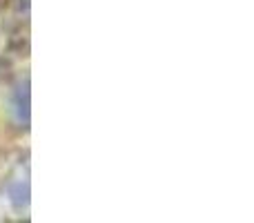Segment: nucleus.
I'll list each match as a JSON object with an SVG mask.
<instances>
[{"label":"nucleus","mask_w":254,"mask_h":223,"mask_svg":"<svg viewBox=\"0 0 254 223\" xmlns=\"http://www.w3.org/2000/svg\"><path fill=\"white\" fill-rule=\"evenodd\" d=\"M0 199L13 215H27L31 203V181H29V161L22 158L4 174L0 183Z\"/></svg>","instance_id":"nucleus-1"},{"label":"nucleus","mask_w":254,"mask_h":223,"mask_svg":"<svg viewBox=\"0 0 254 223\" xmlns=\"http://www.w3.org/2000/svg\"><path fill=\"white\" fill-rule=\"evenodd\" d=\"M7 114L16 130L27 132L31 123V92H29V76H20L11 85L7 94Z\"/></svg>","instance_id":"nucleus-2"}]
</instances>
